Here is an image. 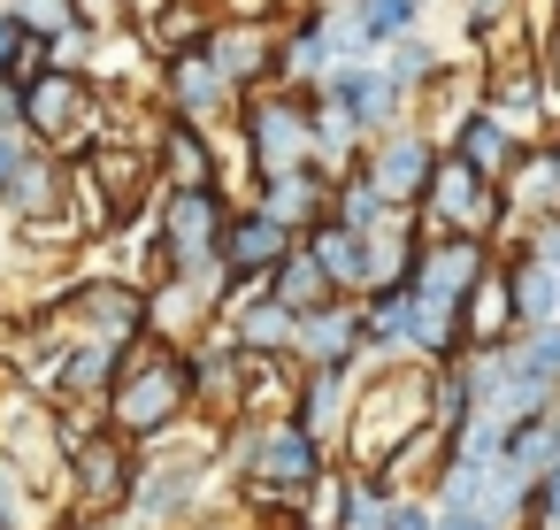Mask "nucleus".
<instances>
[{
  "mask_svg": "<svg viewBox=\"0 0 560 530\" xmlns=\"http://www.w3.org/2000/svg\"><path fill=\"white\" fill-rule=\"evenodd\" d=\"M101 423H108L116 438H131V446H154V438L185 430V423H192L185 354H170V346H154V338L124 346V354H116V384H108V400H101Z\"/></svg>",
  "mask_w": 560,
  "mask_h": 530,
  "instance_id": "nucleus-1",
  "label": "nucleus"
},
{
  "mask_svg": "<svg viewBox=\"0 0 560 530\" xmlns=\"http://www.w3.org/2000/svg\"><path fill=\"white\" fill-rule=\"evenodd\" d=\"M430 423V369L422 361H369L361 384H353V423L338 438V461L346 469H376L399 438H415Z\"/></svg>",
  "mask_w": 560,
  "mask_h": 530,
  "instance_id": "nucleus-2",
  "label": "nucleus"
},
{
  "mask_svg": "<svg viewBox=\"0 0 560 530\" xmlns=\"http://www.w3.org/2000/svg\"><path fill=\"white\" fill-rule=\"evenodd\" d=\"M116 108H124V101H108L85 70H47V78L24 85V139H32L39 154L85 162V154L116 131Z\"/></svg>",
  "mask_w": 560,
  "mask_h": 530,
  "instance_id": "nucleus-3",
  "label": "nucleus"
},
{
  "mask_svg": "<svg viewBox=\"0 0 560 530\" xmlns=\"http://www.w3.org/2000/svg\"><path fill=\"white\" fill-rule=\"evenodd\" d=\"M55 423H62V499H70V515L116 522L131 484H139V446L116 438L101 415H55Z\"/></svg>",
  "mask_w": 560,
  "mask_h": 530,
  "instance_id": "nucleus-4",
  "label": "nucleus"
},
{
  "mask_svg": "<svg viewBox=\"0 0 560 530\" xmlns=\"http://www.w3.org/2000/svg\"><path fill=\"white\" fill-rule=\"evenodd\" d=\"M307 101H315V93H300V85H254V93H238L231 124H238L246 177H277V170H307V162H315Z\"/></svg>",
  "mask_w": 560,
  "mask_h": 530,
  "instance_id": "nucleus-5",
  "label": "nucleus"
},
{
  "mask_svg": "<svg viewBox=\"0 0 560 530\" xmlns=\"http://www.w3.org/2000/svg\"><path fill=\"white\" fill-rule=\"evenodd\" d=\"M415 223H422V239H483V246H499L506 239V200H499V185H483L476 170L438 154V170H430V185L415 200Z\"/></svg>",
  "mask_w": 560,
  "mask_h": 530,
  "instance_id": "nucleus-6",
  "label": "nucleus"
},
{
  "mask_svg": "<svg viewBox=\"0 0 560 530\" xmlns=\"http://www.w3.org/2000/svg\"><path fill=\"white\" fill-rule=\"evenodd\" d=\"M231 185H200V193H162V208L147 216L162 254H170V277H200L215 269V246H223V223H231Z\"/></svg>",
  "mask_w": 560,
  "mask_h": 530,
  "instance_id": "nucleus-7",
  "label": "nucleus"
},
{
  "mask_svg": "<svg viewBox=\"0 0 560 530\" xmlns=\"http://www.w3.org/2000/svg\"><path fill=\"white\" fill-rule=\"evenodd\" d=\"M55 300H62V315H70V338H101V346H116V354L147 338V292H139L131 277H116V269H93V277L55 285Z\"/></svg>",
  "mask_w": 560,
  "mask_h": 530,
  "instance_id": "nucleus-8",
  "label": "nucleus"
},
{
  "mask_svg": "<svg viewBox=\"0 0 560 530\" xmlns=\"http://www.w3.org/2000/svg\"><path fill=\"white\" fill-rule=\"evenodd\" d=\"M491 262H499V246H483V239H422V254L407 269V292L430 315H453L460 323V300L491 277Z\"/></svg>",
  "mask_w": 560,
  "mask_h": 530,
  "instance_id": "nucleus-9",
  "label": "nucleus"
},
{
  "mask_svg": "<svg viewBox=\"0 0 560 530\" xmlns=\"http://www.w3.org/2000/svg\"><path fill=\"white\" fill-rule=\"evenodd\" d=\"M438 154H445V147H438V131L415 116V124H399V131L369 139L353 170L384 193V208H415V200H422V185H430V170H438Z\"/></svg>",
  "mask_w": 560,
  "mask_h": 530,
  "instance_id": "nucleus-10",
  "label": "nucleus"
},
{
  "mask_svg": "<svg viewBox=\"0 0 560 530\" xmlns=\"http://www.w3.org/2000/svg\"><path fill=\"white\" fill-rule=\"evenodd\" d=\"M315 101H330L361 139H384V131H399V124H415V101L376 70V62H346V70H330L323 85H315Z\"/></svg>",
  "mask_w": 560,
  "mask_h": 530,
  "instance_id": "nucleus-11",
  "label": "nucleus"
},
{
  "mask_svg": "<svg viewBox=\"0 0 560 530\" xmlns=\"http://www.w3.org/2000/svg\"><path fill=\"white\" fill-rule=\"evenodd\" d=\"M154 101H162V116H170V124L223 131V124H231V108H238V85H231V78H223L208 55H177V62H162Z\"/></svg>",
  "mask_w": 560,
  "mask_h": 530,
  "instance_id": "nucleus-12",
  "label": "nucleus"
},
{
  "mask_svg": "<svg viewBox=\"0 0 560 530\" xmlns=\"http://www.w3.org/2000/svg\"><path fill=\"white\" fill-rule=\"evenodd\" d=\"M185 384H192V415L200 423H238L246 415V354L223 338V331H208L200 346H185Z\"/></svg>",
  "mask_w": 560,
  "mask_h": 530,
  "instance_id": "nucleus-13",
  "label": "nucleus"
},
{
  "mask_svg": "<svg viewBox=\"0 0 560 530\" xmlns=\"http://www.w3.org/2000/svg\"><path fill=\"white\" fill-rule=\"evenodd\" d=\"M208 62L238 85V93H254V85H277V16H223L215 24V39H208Z\"/></svg>",
  "mask_w": 560,
  "mask_h": 530,
  "instance_id": "nucleus-14",
  "label": "nucleus"
},
{
  "mask_svg": "<svg viewBox=\"0 0 560 530\" xmlns=\"http://www.w3.org/2000/svg\"><path fill=\"white\" fill-rule=\"evenodd\" d=\"M353 384H361V369H300L284 415H292L315 446L338 453V438H346V423H353Z\"/></svg>",
  "mask_w": 560,
  "mask_h": 530,
  "instance_id": "nucleus-15",
  "label": "nucleus"
},
{
  "mask_svg": "<svg viewBox=\"0 0 560 530\" xmlns=\"http://www.w3.org/2000/svg\"><path fill=\"white\" fill-rule=\"evenodd\" d=\"M223 16H231L223 0H154L131 32H139V47L154 62H177V55H208V39H215Z\"/></svg>",
  "mask_w": 560,
  "mask_h": 530,
  "instance_id": "nucleus-16",
  "label": "nucleus"
},
{
  "mask_svg": "<svg viewBox=\"0 0 560 530\" xmlns=\"http://www.w3.org/2000/svg\"><path fill=\"white\" fill-rule=\"evenodd\" d=\"M438 147H445L460 170H476L483 185H506V170L522 162V147H529V139H514V131H506L491 108H476V101H468V108L445 124V139H438Z\"/></svg>",
  "mask_w": 560,
  "mask_h": 530,
  "instance_id": "nucleus-17",
  "label": "nucleus"
},
{
  "mask_svg": "<svg viewBox=\"0 0 560 530\" xmlns=\"http://www.w3.org/2000/svg\"><path fill=\"white\" fill-rule=\"evenodd\" d=\"M292 246H300V239H292L284 223H269L261 208H246V200H238V208H231V223H223L215 262L231 269V285H269V269H277Z\"/></svg>",
  "mask_w": 560,
  "mask_h": 530,
  "instance_id": "nucleus-18",
  "label": "nucleus"
},
{
  "mask_svg": "<svg viewBox=\"0 0 560 530\" xmlns=\"http://www.w3.org/2000/svg\"><path fill=\"white\" fill-rule=\"evenodd\" d=\"M292 361L300 369H369L361 361V300H330L292 323Z\"/></svg>",
  "mask_w": 560,
  "mask_h": 530,
  "instance_id": "nucleus-19",
  "label": "nucleus"
},
{
  "mask_svg": "<svg viewBox=\"0 0 560 530\" xmlns=\"http://www.w3.org/2000/svg\"><path fill=\"white\" fill-rule=\"evenodd\" d=\"M269 223H284L292 239H307L315 223H330V177L307 162V170H277V177H254V200Z\"/></svg>",
  "mask_w": 560,
  "mask_h": 530,
  "instance_id": "nucleus-20",
  "label": "nucleus"
},
{
  "mask_svg": "<svg viewBox=\"0 0 560 530\" xmlns=\"http://www.w3.org/2000/svg\"><path fill=\"white\" fill-rule=\"evenodd\" d=\"M154 177L162 193H200V185H223V147L215 131H192V124H170L154 131Z\"/></svg>",
  "mask_w": 560,
  "mask_h": 530,
  "instance_id": "nucleus-21",
  "label": "nucleus"
},
{
  "mask_svg": "<svg viewBox=\"0 0 560 530\" xmlns=\"http://www.w3.org/2000/svg\"><path fill=\"white\" fill-rule=\"evenodd\" d=\"M292 323H300V315H284L261 285H238L231 308L215 315V331H223L238 354H292Z\"/></svg>",
  "mask_w": 560,
  "mask_h": 530,
  "instance_id": "nucleus-22",
  "label": "nucleus"
},
{
  "mask_svg": "<svg viewBox=\"0 0 560 530\" xmlns=\"http://www.w3.org/2000/svg\"><path fill=\"white\" fill-rule=\"evenodd\" d=\"M361 361H415V292L407 285H384L361 300Z\"/></svg>",
  "mask_w": 560,
  "mask_h": 530,
  "instance_id": "nucleus-23",
  "label": "nucleus"
},
{
  "mask_svg": "<svg viewBox=\"0 0 560 530\" xmlns=\"http://www.w3.org/2000/svg\"><path fill=\"white\" fill-rule=\"evenodd\" d=\"M476 415H483L476 354H445V361H430V430H438V438H460Z\"/></svg>",
  "mask_w": 560,
  "mask_h": 530,
  "instance_id": "nucleus-24",
  "label": "nucleus"
},
{
  "mask_svg": "<svg viewBox=\"0 0 560 530\" xmlns=\"http://www.w3.org/2000/svg\"><path fill=\"white\" fill-rule=\"evenodd\" d=\"M300 246H307V262L330 277L338 300H361V292H369V239H361V231H346V223H315Z\"/></svg>",
  "mask_w": 560,
  "mask_h": 530,
  "instance_id": "nucleus-25",
  "label": "nucleus"
},
{
  "mask_svg": "<svg viewBox=\"0 0 560 530\" xmlns=\"http://www.w3.org/2000/svg\"><path fill=\"white\" fill-rule=\"evenodd\" d=\"M415 254H422V223H415V208H392V216L369 231V292H384V285H407ZM369 292H361V300H369Z\"/></svg>",
  "mask_w": 560,
  "mask_h": 530,
  "instance_id": "nucleus-26",
  "label": "nucleus"
},
{
  "mask_svg": "<svg viewBox=\"0 0 560 530\" xmlns=\"http://www.w3.org/2000/svg\"><path fill=\"white\" fill-rule=\"evenodd\" d=\"M506 338H514V308H506V285H499V262H491V277L460 300V354H491Z\"/></svg>",
  "mask_w": 560,
  "mask_h": 530,
  "instance_id": "nucleus-27",
  "label": "nucleus"
},
{
  "mask_svg": "<svg viewBox=\"0 0 560 530\" xmlns=\"http://www.w3.org/2000/svg\"><path fill=\"white\" fill-rule=\"evenodd\" d=\"M376 70H384V78L415 101V116H422V101L445 85V55H438L422 32H415V39H399V47H384V55H376Z\"/></svg>",
  "mask_w": 560,
  "mask_h": 530,
  "instance_id": "nucleus-28",
  "label": "nucleus"
},
{
  "mask_svg": "<svg viewBox=\"0 0 560 530\" xmlns=\"http://www.w3.org/2000/svg\"><path fill=\"white\" fill-rule=\"evenodd\" d=\"M346 9H353V32H361V55L369 62L384 47H399V39L422 32V0H346Z\"/></svg>",
  "mask_w": 560,
  "mask_h": 530,
  "instance_id": "nucleus-29",
  "label": "nucleus"
},
{
  "mask_svg": "<svg viewBox=\"0 0 560 530\" xmlns=\"http://www.w3.org/2000/svg\"><path fill=\"white\" fill-rule=\"evenodd\" d=\"M261 292H269L284 315H315V308H330V300H338V292H330V277L307 262V246H292V254L269 269V285H261Z\"/></svg>",
  "mask_w": 560,
  "mask_h": 530,
  "instance_id": "nucleus-30",
  "label": "nucleus"
},
{
  "mask_svg": "<svg viewBox=\"0 0 560 530\" xmlns=\"http://www.w3.org/2000/svg\"><path fill=\"white\" fill-rule=\"evenodd\" d=\"M307 93H315V85H307ZM307 139H315V170H323V177H346V170L361 162V147H369L330 101H307Z\"/></svg>",
  "mask_w": 560,
  "mask_h": 530,
  "instance_id": "nucleus-31",
  "label": "nucleus"
},
{
  "mask_svg": "<svg viewBox=\"0 0 560 530\" xmlns=\"http://www.w3.org/2000/svg\"><path fill=\"white\" fill-rule=\"evenodd\" d=\"M384 216H392V208H384V193H376V185H369L361 170L330 177V223H346V231H361V239H369V231H376Z\"/></svg>",
  "mask_w": 560,
  "mask_h": 530,
  "instance_id": "nucleus-32",
  "label": "nucleus"
},
{
  "mask_svg": "<svg viewBox=\"0 0 560 530\" xmlns=\"http://www.w3.org/2000/svg\"><path fill=\"white\" fill-rule=\"evenodd\" d=\"M346 492H353V469L330 461V469L300 492V530H338V522H346Z\"/></svg>",
  "mask_w": 560,
  "mask_h": 530,
  "instance_id": "nucleus-33",
  "label": "nucleus"
},
{
  "mask_svg": "<svg viewBox=\"0 0 560 530\" xmlns=\"http://www.w3.org/2000/svg\"><path fill=\"white\" fill-rule=\"evenodd\" d=\"M0 9H9L16 32H32V39H47V47L78 32V9H70V0H0Z\"/></svg>",
  "mask_w": 560,
  "mask_h": 530,
  "instance_id": "nucleus-34",
  "label": "nucleus"
},
{
  "mask_svg": "<svg viewBox=\"0 0 560 530\" xmlns=\"http://www.w3.org/2000/svg\"><path fill=\"white\" fill-rule=\"evenodd\" d=\"M384 515H392V484L376 469H353V492H346V522L338 530H384Z\"/></svg>",
  "mask_w": 560,
  "mask_h": 530,
  "instance_id": "nucleus-35",
  "label": "nucleus"
},
{
  "mask_svg": "<svg viewBox=\"0 0 560 530\" xmlns=\"http://www.w3.org/2000/svg\"><path fill=\"white\" fill-rule=\"evenodd\" d=\"M499 246H522V254H537V262L560 277V208H552V216H537V223H522V231H506Z\"/></svg>",
  "mask_w": 560,
  "mask_h": 530,
  "instance_id": "nucleus-36",
  "label": "nucleus"
},
{
  "mask_svg": "<svg viewBox=\"0 0 560 530\" xmlns=\"http://www.w3.org/2000/svg\"><path fill=\"white\" fill-rule=\"evenodd\" d=\"M70 9H78V32L116 39V32H131V9H139V0H70Z\"/></svg>",
  "mask_w": 560,
  "mask_h": 530,
  "instance_id": "nucleus-37",
  "label": "nucleus"
},
{
  "mask_svg": "<svg viewBox=\"0 0 560 530\" xmlns=\"http://www.w3.org/2000/svg\"><path fill=\"white\" fill-rule=\"evenodd\" d=\"M47 70H55V47L24 32V39H16V55H9V70H0V78H9V85L24 93V85H32V78H47Z\"/></svg>",
  "mask_w": 560,
  "mask_h": 530,
  "instance_id": "nucleus-38",
  "label": "nucleus"
},
{
  "mask_svg": "<svg viewBox=\"0 0 560 530\" xmlns=\"http://www.w3.org/2000/svg\"><path fill=\"white\" fill-rule=\"evenodd\" d=\"M384 530H438V499H430V492H392Z\"/></svg>",
  "mask_w": 560,
  "mask_h": 530,
  "instance_id": "nucleus-39",
  "label": "nucleus"
},
{
  "mask_svg": "<svg viewBox=\"0 0 560 530\" xmlns=\"http://www.w3.org/2000/svg\"><path fill=\"white\" fill-rule=\"evenodd\" d=\"M32 154H39V147H32L24 131H16V139H0V200H9V185H16V170H24Z\"/></svg>",
  "mask_w": 560,
  "mask_h": 530,
  "instance_id": "nucleus-40",
  "label": "nucleus"
},
{
  "mask_svg": "<svg viewBox=\"0 0 560 530\" xmlns=\"http://www.w3.org/2000/svg\"><path fill=\"white\" fill-rule=\"evenodd\" d=\"M16 131H24V93L0 78V139H16Z\"/></svg>",
  "mask_w": 560,
  "mask_h": 530,
  "instance_id": "nucleus-41",
  "label": "nucleus"
},
{
  "mask_svg": "<svg viewBox=\"0 0 560 530\" xmlns=\"http://www.w3.org/2000/svg\"><path fill=\"white\" fill-rule=\"evenodd\" d=\"M537 62H545V85H552V101H560V16H552V32L537 39Z\"/></svg>",
  "mask_w": 560,
  "mask_h": 530,
  "instance_id": "nucleus-42",
  "label": "nucleus"
},
{
  "mask_svg": "<svg viewBox=\"0 0 560 530\" xmlns=\"http://www.w3.org/2000/svg\"><path fill=\"white\" fill-rule=\"evenodd\" d=\"M185 530H254V522H246L238 507H208V515H200V522H185Z\"/></svg>",
  "mask_w": 560,
  "mask_h": 530,
  "instance_id": "nucleus-43",
  "label": "nucleus"
},
{
  "mask_svg": "<svg viewBox=\"0 0 560 530\" xmlns=\"http://www.w3.org/2000/svg\"><path fill=\"white\" fill-rule=\"evenodd\" d=\"M537 154H545V170H552V193H560V124L537 139Z\"/></svg>",
  "mask_w": 560,
  "mask_h": 530,
  "instance_id": "nucleus-44",
  "label": "nucleus"
},
{
  "mask_svg": "<svg viewBox=\"0 0 560 530\" xmlns=\"http://www.w3.org/2000/svg\"><path fill=\"white\" fill-rule=\"evenodd\" d=\"M16 39H24V32L9 24V9H0V70H9V55H16Z\"/></svg>",
  "mask_w": 560,
  "mask_h": 530,
  "instance_id": "nucleus-45",
  "label": "nucleus"
},
{
  "mask_svg": "<svg viewBox=\"0 0 560 530\" xmlns=\"http://www.w3.org/2000/svg\"><path fill=\"white\" fill-rule=\"evenodd\" d=\"M47 530H108V522H93V515H55Z\"/></svg>",
  "mask_w": 560,
  "mask_h": 530,
  "instance_id": "nucleus-46",
  "label": "nucleus"
},
{
  "mask_svg": "<svg viewBox=\"0 0 560 530\" xmlns=\"http://www.w3.org/2000/svg\"><path fill=\"white\" fill-rule=\"evenodd\" d=\"M552 430H560V400H552Z\"/></svg>",
  "mask_w": 560,
  "mask_h": 530,
  "instance_id": "nucleus-47",
  "label": "nucleus"
},
{
  "mask_svg": "<svg viewBox=\"0 0 560 530\" xmlns=\"http://www.w3.org/2000/svg\"><path fill=\"white\" fill-rule=\"evenodd\" d=\"M108 530H116V522H108Z\"/></svg>",
  "mask_w": 560,
  "mask_h": 530,
  "instance_id": "nucleus-48",
  "label": "nucleus"
}]
</instances>
